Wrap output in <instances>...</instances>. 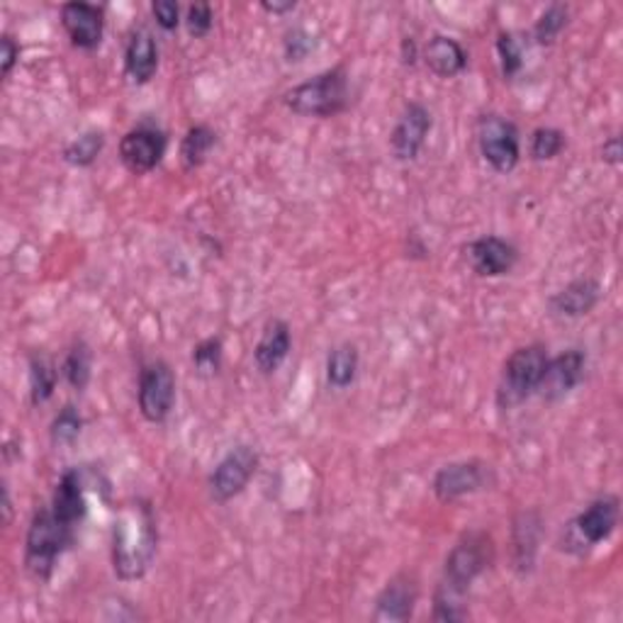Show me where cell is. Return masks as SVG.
<instances>
[{
  "mask_svg": "<svg viewBox=\"0 0 623 623\" xmlns=\"http://www.w3.org/2000/svg\"><path fill=\"white\" fill-rule=\"evenodd\" d=\"M261 8H264L266 12H270V16H285V12H293L295 8H297V3L295 0H283V3H276V0H273V3H261Z\"/></svg>",
  "mask_w": 623,
  "mask_h": 623,
  "instance_id": "obj_40",
  "label": "cell"
},
{
  "mask_svg": "<svg viewBox=\"0 0 623 623\" xmlns=\"http://www.w3.org/2000/svg\"><path fill=\"white\" fill-rule=\"evenodd\" d=\"M492 480V470L482 460H458L448 463L433 476L431 490L439 502H456L460 497L476 494L484 490Z\"/></svg>",
  "mask_w": 623,
  "mask_h": 623,
  "instance_id": "obj_11",
  "label": "cell"
},
{
  "mask_svg": "<svg viewBox=\"0 0 623 623\" xmlns=\"http://www.w3.org/2000/svg\"><path fill=\"white\" fill-rule=\"evenodd\" d=\"M159 551V527L152 504L134 500L120 509L112 527V570L118 580H142Z\"/></svg>",
  "mask_w": 623,
  "mask_h": 623,
  "instance_id": "obj_1",
  "label": "cell"
},
{
  "mask_svg": "<svg viewBox=\"0 0 623 623\" xmlns=\"http://www.w3.org/2000/svg\"><path fill=\"white\" fill-rule=\"evenodd\" d=\"M548 358L551 356H548V348L543 344L521 346L507 358L500 388H497V405H500V409H514L535 395Z\"/></svg>",
  "mask_w": 623,
  "mask_h": 623,
  "instance_id": "obj_5",
  "label": "cell"
},
{
  "mask_svg": "<svg viewBox=\"0 0 623 623\" xmlns=\"http://www.w3.org/2000/svg\"><path fill=\"white\" fill-rule=\"evenodd\" d=\"M494 563V541L488 531H468L446 555L443 580L448 590L468 596L472 582Z\"/></svg>",
  "mask_w": 623,
  "mask_h": 623,
  "instance_id": "obj_4",
  "label": "cell"
},
{
  "mask_svg": "<svg viewBox=\"0 0 623 623\" xmlns=\"http://www.w3.org/2000/svg\"><path fill=\"white\" fill-rule=\"evenodd\" d=\"M514 560L521 572H531L535 555H539L541 535H543V521L539 512H521L514 519Z\"/></svg>",
  "mask_w": 623,
  "mask_h": 623,
  "instance_id": "obj_22",
  "label": "cell"
},
{
  "mask_svg": "<svg viewBox=\"0 0 623 623\" xmlns=\"http://www.w3.org/2000/svg\"><path fill=\"white\" fill-rule=\"evenodd\" d=\"M258 463L261 458L256 453V448L246 443L232 448V451L215 466L207 480L212 500L217 504H227L234 500V497H239L246 490V484L256 476Z\"/></svg>",
  "mask_w": 623,
  "mask_h": 623,
  "instance_id": "obj_9",
  "label": "cell"
},
{
  "mask_svg": "<svg viewBox=\"0 0 623 623\" xmlns=\"http://www.w3.org/2000/svg\"><path fill=\"white\" fill-rule=\"evenodd\" d=\"M317 47L315 42V37H312L307 30L303 28H293L288 30V34H285V40H283V52H285V59L288 61H303L307 59V54L312 52V49Z\"/></svg>",
  "mask_w": 623,
  "mask_h": 623,
  "instance_id": "obj_35",
  "label": "cell"
},
{
  "mask_svg": "<svg viewBox=\"0 0 623 623\" xmlns=\"http://www.w3.org/2000/svg\"><path fill=\"white\" fill-rule=\"evenodd\" d=\"M497 54H500V64L504 79H514L523 69V52L514 32H500L497 34Z\"/></svg>",
  "mask_w": 623,
  "mask_h": 623,
  "instance_id": "obj_33",
  "label": "cell"
},
{
  "mask_svg": "<svg viewBox=\"0 0 623 623\" xmlns=\"http://www.w3.org/2000/svg\"><path fill=\"white\" fill-rule=\"evenodd\" d=\"M602 161L609 166H619L621 161H623V146H621V136L614 134V136H609V140L604 142L602 146Z\"/></svg>",
  "mask_w": 623,
  "mask_h": 623,
  "instance_id": "obj_38",
  "label": "cell"
},
{
  "mask_svg": "<svg viewBox=\"0 0 623 623\" xmlns=\"http://www.w3.org/2000/svg\"><path fill=\"white\" fill-rule=\"evenodd\" d=\"M3 519H6V523L10 521V517H12V507H10V492H8V488H3Z\"/></svg>",
  "mask_w": 623,
  "mask_h": 623,
  "instance_id": "obj_41",
  "label": "cell"
},
{
  "mask_svg": "<svg viewBox=\"0 0 623 623\" xmlns=\"http://www.w3.org/2000/svg\"><path fill=\"white\" fill-rule=\"evenodd\" d=\"M212 24H215V10H212L210 3H193L185 10V28H188V34L195 37V40L207 37Z\"/></svg>",
  "mask_w": 623,
  "mask_h": 623,
  "instance_id": "obj_34",
  "label": "cell"
},
{
  "mask_svg": "<svg viewBox=\"0 0 623 623\" xmlns=\"http://www.w3.org/2000/svg\"><path fill=\"white\" fill-rule=\"evenodd\" d=\"M480 154L497 173H512L521 161V132L504 115H482L478 122Z\"/></svg>",
  "mask_w": 623,
  "mask_h": 623,
  "instance_id": "obj_6",
  "label": "cell"
},
{
  "mask_svg": "<svg viewBox=\"0 0 623 623\" xmlns=\"http://www.w3.org/2000/svg\"><path fill=\"white\" fill-rule=\"evenodd\" d=\"M290 351H293L290 324L283 319H270L254 348V364L264 376H273V372L280 370Z\"/></svg>",
  "mask_w": 623,
  "mask_h": 623,
  "instance_id": "obj_17",
  "label": "cell"
},
{
  "mask_svg": "<svg viewBox=\"0 0 623 623\" xmlns=\"http://www.w3.org/2000/svg\"><path fill=\"white\" fill-rule=\"evenodd\" d=\"M584 370H588V356H584L580 348H568V351L558 354L555 358H548L535 395H539L543 402L551 405L565 400V397L584 380Z\"/></svg>",
  "mask_w": 623,
  "mask_h": 623,
  "instance_id": "obj_12",
  "label": "cell"
},
{
  "mask_svg": "<svg viewBox=\"0 0 623 623\" xmlns=\"http://www.w3.org/2000/svg\"><path fill=\"white\" fill-rule=\"evenodd\" d=\"M59 370L47 356L30 358V400L34 407L49 402L57 392Z\"/></svg>",
  "mask_w": 623,
  "mask_h": 623,
  "instance_id": "obj_25",
  "label": "cell"
},
{
  "mask_svg": "<svg viewBox=\"0 0 623 623\" xmlns=\"http://www.w3.org/2000/svg\"><path fill=\"white\" fill-rule=\"evenodd\" d=\"M176 372L166 360H152L140 372V412L149 423H164L176 407Z\"/></svg>",
  "mask_w": 623,
  "mask_h": 623,
  "instance_id": "obj_7",
  "label": "cell"
},
{
  "mask_svg": "<svg viewBox=\"0 0 623 623\" xmlns=\"http://www.w3.org/2000/svg\"><path fill=\"white\" fill-rule=\"evenodd\" d=\"M360 356L354 344H341L336 346L327 358V382L334 390H346L351 388L358 376Z\"/></svg>",
  "mask_w": 623,
  "mask_h": 623,
  "instance_id": "obj_24",
  "label": "cell"
},
{
  "mask_svg": "<svg viewBox=\"0 0 623 623\" xmlns=\"http://www.w3.org/2000/svg\"><path fill=\"white\" fill-rule=\"evenodd\" d=\"M166 149V132L152 122H142L120 140V161L134 176H146L164 161Z\"/></svg>",
  "mask_w": 623,
  "mask_h": 623,
  "instance_id": "obj_10",
  "label": "cell"
},
{
  "mask_svg": "<svg viewBox=\"0 0 623 623\" xmlns=\"http://www.w3.org/2000/svg\"><path fill=\"white\" fill-rule=\"evenodd\" d=\"M152 16L161 30L173 32L181 24V6L176 0H154L152 3Z\"/></svg>",
  "mask_w": 623,
  "mask_h": 623,
  "instance_id": "obj_36",
  "label": "cell"
},
{
  "mask_svg": "<svg viewBox=\"0 0 623 623\" xmlns=\"http://www.w3.org/2000/svg\"><path fill=\"white\" fill-rule=\"evenodd\" d=\"M421 59L439 79H456L468 69V52L463 44L448 34H433L423 47Z\"/></svg>",
  "mask_w": 623,
  "mask_h": 623,
  "instance_id": "obj_20",
  "label": "cell"
},
{
  "mask_svg": "<svg viewBox=\"0 0 623 623\" xmlns=\"http://www.w3.org/2000/svg\"><path fill=\"white\" fill-rule=\"evenodd\" d=\"M463 258L480 278H502L517 266L519 248L502 236L484 234L463 246Z\"/></svg>",
  "mask_w": 623,
  "mask_h": 623,
  "instance_id": "obj_13",
  "label": "cell"
},
{
  "mask_svg": "<svg viewBox=\"0 0 623 623\" xmlns=\"http://www.w3.org/2000/svg\"><path fill=\"white\" fill-rule=\"evenodd\" d=\"M285 105L300 118H336L351 108V85L346 67H334L315 79L297 83L285 93Z\"/></svg>",
  "mask_w": 623,
  "mask_h": 623,
  "instance_id": "obj_3",
  "label": "cell"
},
{
  "mask_svg": "<svg viewBox=\"0 0 623 623\" xmlns=\"http://www.w3.org/2000/svg\"><path fill=\"white\" fill-rule=\"evenodd\" d=\"M52 509L59 519H64L71 527H79L85 514H89L85 482L79 468H71L59 478L52 497Z\"/></svg>",
  "mask_w": 623,
  "mask_h": 623,
  "instance_id": "obj_21",
  "label": "cell"
},
{
  "mask_svg": "<svg viewBox=\"0 0 623 623\" xmlns=\"http://www.w3.org/2000/svg\"><path fill=\"white\" fill-rule=\"evenodd\" d=\"M0 67H3V79H10L12 69H16L18 59H20V44L12 40L10 34H3V40H0Z\"/></svg>",
  "mask_w": 623,
  "mask_h": 623,
  "instance_id": "obj_37",
  "label": "cell"
},
{
  "mask_svg": "<svg viewBox=\"0 0 623 623\" xmlns=\"http://www.w3.org/2000/svg\"><path fill=\"white\" fill-rule=\"evenodd\" d=\"M217 146V132L207 124H193L181 142V164L185 171L201 168L212 149Z\"/></svg>",
  "mask_w": 623,
  "mask_h": 623,
  "instance_id": "obj_23",
  "label": "cell"
},
{
  "mask_svg": "<svg viewBox=\"0 0 623 623\" xmlns=\"http://www.w3.org/2000/svg\"><path fill=\"white\" fill-rule=\"evenodd\" d=\"M621 517V500L616 494L606 492L596 497L582 512L570 523V539L578 548V553L590 551L612 539Z\"/></svg>",
  "mask_w": 623,
  "mask_h": 623,
  "instance_id": "obj_8",
  "label": "cell"
},
{
  "mask_svg": "<svg viewBox=\"0 0 623 623\" xmlns=\"http://www.w3.org/2000/svg\"><path fill=\"white\" fill-rule=\"evenodd\" d=\"M602 300V285L594 278H578L551 297V312L565 319L588 317Z\"/></svg>",
  "mask_w": 623,
  "mask_h": 623,
  "instance_id": "obj_18",
  "label": "cell"
},
{
  "mask_svg": "<svg viewBox=\"0 0 623 623\" xmlns=\"http://www.w3.org/2000/svg\"><path fill=\"white\" fill-rule=\"evenodd\" d=\"M568 140L565 132L558 127H539L531 134L529 154L533 161H553L555 156L563 154Z\"/></svg>",
  "mask_w": 623,
  "mask_h": 623,
  "instance_id": "obj_30",
  "label": "cell"
},
{
  "mask_svg": "<svg viewBox=\"0 0 623 623\" xmlns=\"http://www.w3.org/2000/svg\"><path fill=\"white\" fill-rule=\"evenodd\" d=\"M103 149H105V134L91 130V132H83L79 140L69 142L64 146V154H61V159H64L67 164L73 168H89L95 164L98 156L103 154Z\"/></svg>",
  "mask_w": 623,
  "mask_h": 623,
  "instance_id": "obj_27",
  "label": "cell"
},
{
  "mask_svg": "<svg viewBox=\"0 0 623 623\" xmlns=\"http://www.w3.org/2000/svg\"><path fill=\"white\" fill-rule=\"evenodd\" d=\"M419 600V584L412 575H395L376 600V619L380 621H409Z\"/></svg>",
  "mask_w": 623,
  "mask_h": 623,
  "instance_id": "obj_16",
  "label": "cell"
},
{
  "mask_svg": "<svg viewBox=\"0 0 623 623\" xmlns=\"http://www.w3.org/2000/svg\"><path fill=\"white\" fill-rule=\"evenodd\" d=\"M433 127V118L427 105L407 103L390 132V149L397 161H415L427 144V136Z\"/></svg>",
  "mask_w": 623,
  "mask_h": 623,
  "instance_id": "obj_14",
  "label": "cell"
},
{
  "mask_svg": "<svg viewBox=\"0 0 623 623\" xmlns=\"http://www.w3.org/2000/svg\"><path fill=\"white\" fill-rule=\"evenodd\" d=\"M193 366L205 378L217 376L222 368V339L219 336H210L193 348Z\"/></svg>",
  "mask_w": 623,
  "mask_h": 623,
  "instance_id": "obj_32",
  "label": "cell"
},
{
  "mask_svg": "<svg viewBox=\"0 0 623 623\" xmlns=\"http://www.w3.org/2000/svg\"><path fill=\"white\" fill-rule=\"evenodd\" d=\"M61 24L69 34L71 44L83 52H95L105 34V10L101 6L71 0L61 6Z\"/></svg>",
  "mask_w": 623,
  "mask_h": 623,
  "instance_id": "obj_15",
  "label": "cell"
},
{
  "mask_svg": "<svg viewBox=\"0 0 623 623\" xmlns=\"http://www.w3.org/2000/svg\"><path fill=\"white\" fill-rule=\"evenodd\" d=\"M568 22H570L568 6H563V3L548 6L541 12V18L535 20V24H533V40L539 42L541 47L553 44L560 37V32L568 28Z\"/></svg>",
  "mask_w": 623,
  "mask_h": 623,
  "instance_id": "obj_28",
  "label": "cell"
},
{
  "mask_svg": "<svg viewBox=\"0 0 623 623\" xmlns=\"http://www.w3.org/2000/svg\"><path fill=\"white\" fill-rule=\"evenodd\" d=\"M61 376H64V380L76 392H83L89 388V382L93 378V354L89 344L79 341L71 348L64 358V364H61Z\"/></svg>",
  "mask_w": 623,
  "mask_h": 623,
  "instance_id": "obj_26",
  "label": "cell"
},
{
  "mask_svg": "<svg viewBox=\"0 0 623 623\" xmlns=\"http://www.w3.org/2000/svg\"><path fill=\"white\" fill-rule=\"evenodd\" d=\"M81 431H83V417L73 405L59 409L52 427H49V436H52L54 446H73L79 441Z\"/></svg>",
  "mask_w": 623,
  "mask_h": 623,
  "instance_id": "obj_29",
  "label": "cell"
},
{
  "mask_svg": "<svg viewBox=\"0 0 623 623\" xmlns=\"http://www.w3.org/2000/svg\"><path fill=\"white\" fill-rule=\"evenodd\" d=\"M463 602H466L463 594H458L453 590L443 588V584H439V590H436V594H433V621H446V623L466 621L468 609Z\"/></svg>",
  "mask_w": 623,
  "mask_h": 623,
  "instance_id": "obj_31",
  "label": "cell"
},
{
  "mask_svg": "<svg viewBox=\"0 0 623 623\" xmlns=\"http://www.w3.org/2000/svg\"><path fill=\"white\" fill-rule=\"evenodd\" d=\"M402 64L405 67H415L417 64V59H419V47H417V40L415 37H405L402 40Z\"/></svg>",
  "mask_w": 623,
  "mask_h": 623,
  "instance_id": "obj_39",
  "label": "cell"
},
{
  "mask_svg": "<svg viewBox=\"0 0 623 623\" xmlns=\"http://www.w3.org/2000/svg\"><path fill=\"white\" fill-rule=\"evenodd\" d=\"M159 71V44L149 30H134L127 49H124V73L136 85H144L156 76Z\"/></svg>",
  "mask_w": 623,
  "mask_h": 623,
  "instance_id": "obj_19",
  "label": "cell"
},
{
  "mask_svg": "<svg viewBox=\"0 0 623 623\" xmlns=\"http://www.w3.org/2000/svg\"><path fill=\"white\" fill-rule=\"evenodd\" d=\"M76 543V527L54 514L52 507L40 509L24 535V568L40 582L54 575L57 563Z\"/></svg>",
  "mask_w": 623,
  "mask_h": 623,
  "instance_id": "obj_2",
  "label": "cell"
}]
</instances>
